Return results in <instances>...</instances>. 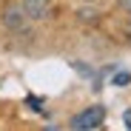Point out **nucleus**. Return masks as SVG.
<instances>
[{
	"label": "nucleus",
	"instance_id": "f257e3e1",
	"mask_svg": "<svg viewBox=\"0 0 131 131\" xmlns=\"http://www.w3.org/2000/svg\"><path fill=\"white\" fill-rule=\"evenodd\" d=\"M103 120H105V108L103 105H91V108H85V111L71 117V128L74 131H94V128L103 125Z\"/></svg>",
	"mask_w": 131,
	"mask_h": 131
},
{
	"label": "nucleus",
	"instance_id": "7ed1b4c3",
	"mask_svg": "<svg viewBox=\"0 0 131 131\" xmlns=\"http://www.w3.org/2000/svg\"><path fill=\"white\" fill-rule=\"evenodd\" d=\"M6 23H9L12 29H17V26H20V12H14V9H12V14L6 17Z\"/></svg>",
	"mask_w": 131,
	"mask_h": 131
},
{
	"label": "nucleus",
	"instance_id": "423d86ee",
	"mask_svg": "<svg viewBox=\"0 0 131 131\" xmlns=\"http://www.w3.org/2000/svg\"><path fill=\"white\" fill-rule=\"evenodd\" d=\"M120 6H123V9H128V12H131V0H120Z\"/></svg>",
	"mask_w": 131,
	"mask_h": 131
},
{
	"label": "nucleus",
	"instance_id": "39448f33",
	"mask_svg": "<svg viewBox=\"0 0 131 131\" xmlns=\"http://www.w3.org/2000/svg\"><path fill=\"white\" fill-rule=\"evenodd\" d=\"M123 123H125V128H128V131H131V108H128V111H125V114H123Z\"/></svg>",
	"mask_w": 131,
	"mask_h": 131
},
{
	"label": "nucleus",
	"instance_id": "20e7f679",
	"mask_svg": "<svg viewBox=\"0 0 131 131\" xmlns=\"http://www.w3.org/2000/svg\"><path fill=\"white\" fill-rule=\"evenodd\" d=\"M131 83V74H117L114 77V85H128Z\"/></svg>",
	"mask_w": 131,
	"mask_h": 131
},
{
	"label": "nucleus",
	"instance_id": "0eeeda50",
	"mask_svg": "<svg viewBox=\"0 0 131 131\" xmlns=\"http://www.w3.org/2000/svg\"><path fill=\"white\" fill-rule=\"evenodd\" d=\"M128 31H131V29H128Z\"/></svg>",
	"mask_w": 131,
	"mask_h": 131
},
{
	"label": "nucleus",
	"instance_id": "f03ea898",
	"mask_svg": "<svg viewBox=\"0 0 131 131\" xmlns=\"http://www.w3.org/2000/svg\"><path fill=\"white\" fill-rule=\"evenodd\" d=\"M23 14L31 20H43L49 14V0H23Z\"/></svg>",
	"mask_w": 131,
	"mask_h": 131
}]
</instances>
